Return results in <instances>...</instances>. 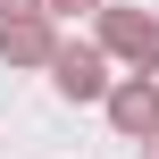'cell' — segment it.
I'll return each mask as SVG.
<instances>
[{
  "instance_id": "8992f818",
  "label": "cell",
  "mask_w": 159,
  "mask_h": 159,
  "mask_svg": "<svg viewBox=\"0 0 159 159\" xmlns=\"http://www.w3.org/2000/svg\"><path fill=\"white\" fill-rule=\"evenodd\" d=\"M50 17H75V8H109V0H42Z\"/></svg>"
},
{
  "instance_id": "277c9868",
  "label": "cell",
  "mask_w": 159,
  "mask_h": 159,
  "mask_svg": "<svg viewBox=\"0 0 159 159\" xmlns=\"http://www.w3.org/2000/svg\"><path fill=\"white\" fill-rule=\"evenodd\" d=\"M50 50H59V25H50V8H42V17H17V25H0V59H8V67H50Z\"/></svg>"
},
{
  "instance_id": "7a4b0ae2",
  "label": "cell",
  "mask_w": 159,
  "mask_h": 159,
  "mask_svg": "<svg viewBox=\"0 0 159 159\" xmlns=\"http://www.w3.org/2000/svg\"><path fill=\"white\" fill-rule=\"evenodd\" d=\"M50 84H59V101H109V50L101 42H67L59 34V50H50Z\"/></svg>"
},
{
  "instance_id": "6da1fadb",
  "label": "cell",
  "mask_w": 159,
  "mask_h": 159,
  "mask_svg": "<svg viewBox=\"0 0 159 159\" xmlns=\"http://www.w3.org/2000/svg\"><path fill=\"white\" fill-rule=\"evenodd\" d=\"M101 50L126 59L134 75H159V17H151V8H117V0H109V8H101Z\"/></svg>"
},
{
  "instance_id": "3957f363",
  "label": "cell",
  "mask_w": 159,
  "mask_h": 159,
  "mask_svg": "<svg viewBox=\"0 0 159 159\" xmlns=\"http://www.w3.org/2000/svg\"><path fill=\"white\" fill-rule=\"evenodd\" d=\"M101 109H109V126H117V134H134V143L159 134V75H117Z\"/></svg>"
},
{
  "instance_id": "52a82bcc",
  "label": "cell",
  "mask_w": 159,
  "mask_h": 159,
  "mask_svg": "<svg viewBox=\"0 0 159 159\" xmlns=\"http://www.w3.org/2000/svg\"><path fill=\"white\" fill-rule=\"evenodd\" d=\"M143 159H159V134H143Z\"/></svg>"
},
{
  "instance_id": "5b68a950",
  "label": "cell",
  "mask_w": 159,
  "mask_h": 159,
  "mask_svg": "<svg viewBox=\"0 0 159 159\" xmlns=\"http://www.w3.org/2000/svg\"><path fill=\"white\" fill-rule=\"evenodd\" d=\"M17 17H42V0H0V25H17Z\"/></svg>"
}]
</instances>
